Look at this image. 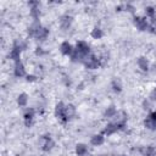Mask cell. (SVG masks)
Here are the masks:
<instances>
[{"label": "cell", "instance_id": "cell-6", "mask_svg": "<svg viewBox=\"0 0 156 156\" xmlns=\"http://www.w3.org/2000/svg\"><path fill=\"white\" fill-rule=\"evenodd\" d=\"M54 145H55V143H54V140L51 139L50 135H43L41 136V149H43V151L48 152V151L52 150Z\"/></svg>", "mask_w": 156, "mask_h": 156}, {"label": "cell", "instance_id": "cell-26", "mask_svg": "<svg viewBox=\"0 0 156 156\" xmlns=\"http://www.w3.org/2000/svg\"><path fill=\"white\" fill-rule=\"evenodd\" d=\"M151 98H152V100H156V88L152 90V93H151Z\"/></svg>", "mask_w": 156, "mask_h": 156}, {"label": "cell", "instance_id": "cell-15", "mask_svg": "<svg viewBox=\"0 0 156 156\" xmlns=\"http://www.w3.org/2000/svg\"><path fill=\"white\" fill-rule=\"evenodd\" d=\"M138 67H139L143 72H146V71L149 69V61H147V58L144 57V56H140V57L138 58Z\"/></svg>", "mask_w": 156, "mask_h": 156}, {"label": "cell", "instance_id": "cell-24", "mask_svg": "<svg viewBox=\"0 0 156 156\" xmlns=\"http://www.w3.org/2000/svg\"><path fill=\"white\" fill-rule=\"evenodd\" d=\"M126 10L129 11V12H134V11H135V7H134L133 5H130V4H127V5H126Z\"/></svg>", "mask_w": 156, "mask_h": 156}, {"label": "cell", "instance_id": "cell-4", "mask_svg": "<svg viewBox=\"0 0 156 156\" xmlns=\"http://www.w3.org/2000/svg\"><path fill=\"white\" fill-rule=\"evenodd\" d=\"M65 107H66V105L63 104V102H57L56 104V106H55V116L62 122V123H67L68 122V119L66 118V116H65Z\"/></svg>", "mask_w": 156, "mask_h": 156}, {"label": "cell", "instance_id": "cell-3", "mask_svg": "<svg viewBox=\"0 0 156 156\" xmlns=\"http://www.w3.org/2000/svg\"><path fill=\"white\" fill-rule=\"evenodd\" d=\"M74 50L77 52H79L80 55H83V56L90 55V45L87 41H84V40H78L77 44H76Z\"/></svg>", "mask_w": 156, "mask_h": 156}, {"label": "cell", "instance_id": "cell-21", "mask_svg": "<svg viewBox=\"0 0 156 156\" xmlns=\"http://www.w3.org/2000/svg\"><path fill=\"white\" fill-rule=\"evenodd\" d=\"M145 15H146L149 18L154 20L155 16H156V9H155L154 6H146V7H145Z\"/></svg>", "mask_w": 156, "mask_h": 156}, {"label": "cell", "instance_id": "cell-22", "mask_svg": "<svg viewBox=\"0 0 156 156\" xmlns=\"http://www.w3.org/2000/svg\"><path fill=\"white\" fill-rule=\"evenodd\" d=\"M111 87H112V89H113V91H117V93H119V91L122 90V85H121V83H119V80H117V79H115V80L112 82V84H111Z\"/></svg>", "mask_w": 156, "mask_h": 156}, {"label": "cell", "instance_id": "cell-13", "mask_svg": "<svg viewBox=\"0 0 156 156\" xmlns=\"http://www.w3.org/2000/svg\"><path fill=\"white\" fill-rule=\"evenodd\" d=\"M33 119H34V111L33 110L26 111V113L23 115V121H24L26 127H30L33 123Z\"/></svg>", "mask_w": 156, "mask_h": 156}, {"label": "cell", "instance_id": "cell-18", "mask_svg": "<svg viewBox=\"0 0 156 156\" xmlns=\"http://www.w3.org/2000/svg\"><path fill=\"white\" fill-rule=\"evenodd\" d=\"M87 152H88V146L85 144H82L80 143V144H77L76 145V154L78 156H85Z\"/></svg>", "mask_w": 156, "mask_h": 156}, {"label": "cell", "instance_id": "cell-11", "mask_svg": "<svg viewBox=\"0 0 156 156\" xmlns=\"http://www.w3.org/2000/svg\"><path fill=\"white\" fill-rule=\"evenodd\" d=\"M60 51H61V54L62 55H66V56H71L72 54H73V51H74V49H73V46L68 43V41H63V43H61V45H60Z\"/></svg>", "mask_w": 156, "mask_h": 156}, {"label": "cell", "instance_id": "cell-1", "mask_svg": "<svg viewBox=\"0 0 156 156\" xmlns=\"http://www.w3.org/2000/svg\"><path fill=\"white\" fill-rule=\"evenodd\" d=\"M28 34L29 37H33L38 40H45L49 35V29L46 27H43L38 21H34V23L28 27Z\"/></svg>", "mask_w": 156, "mask_h": 156}, {"label": "cell", "instance_id": "cell-25", "mask_svg": "<svg viewBox=\"0 0 156 156\" xmlns=\"http://www.w3.org/2000/svg\"><path fill=\"white\" fill-rule=\"evenodd\" d=\"M43 54H44L43 48H37V49H35V55H37V56H40V55H43Z\"/></svg>", "mask_w": 156, "mask_h": 156}, {"label": "cell", "instance_id": "cell-5", "mask_svg": "<svg viewBox=\"0 0 156 156\" xmlns=\"http://www.w3.org/2000/svg\"><path fill=\"white\" fill-rule=\"evenodd\" d=\"M144 126L150 130H156V111L149 113V116L144 119Z\"/></svg>", "mask_w": 156, "mask_h": 156}, {"label": "cell", "instance_id": "cell-19", "mask_svg": "<svg viewBox=\"0 0 156 156\" xmlns=\"http://www.w3.org/2000/svg\"><path fill=\"white\" fill-rule=\"evenodd\" d=\"M90 35H91V38H94V39H101V38L104 37V32H102V29H101L100 27H94V28L91 29Z\"/></svg>", "mask_w": 156, "mask_h": 156}, {"label": "cell", "instance_id": "cell-8", "mask_svg": "<svg viewBox=\"0 0 156 156\" xmlns=\"http://www.w3.org/2000/svg\"><path fill=\"white\" fill-rule=\"evenodd\" d=\"M13 74H15V77H17V78H21V77H24V76H27V74H26V67H24V65H23L21 61H18V62H15Z\"/></svg>", "mask_w": 156, "mask_h": 156}, {"label": "cell", "instance_id": "cell-23", "mask_svg": "<svg viewBox=\"0 0 156 156\" xmlns=\"http://www.w3.org/2000/svg\"><path fill=\"white\" fill-rule=\"evenodd\" d=\"M26 77H27V78H26L27 82H34V80H37V77L33 76V74H27Z\"/></svg>", "mask_w": 156, "mask_h": 156}, {"label": "cell", "instance_id": "cell-20", "mask_svg": "<svg viewBox=\"0 0 156 156\" xmlns=\"http://www.w3.org/2000/svg\"><path fill=\"white\" fill-rule=\"evenodd\" d=\"M117 112H118V111L116 110V107H115L113 105H111V106H108V107L106 108L104 116H105L106 118H113V117L117 115Z\"/></svg>", "mask_w": 156, "mask_h": 156}, {"label": "cell", "instance_id": "cell-14", "mask_svg": "<svg viewBox=\"0 0 156 156\" xmlns=\"http://www.w3.org/2000/svg\"><path fill=\"white\" fill-rule=\"evenodd\" d=\"M104 141H105V138H104L102 134H95V135H93L91 139H90V143H91V145H94V146H100V145L104 144Z\"/></svg>", "mask_w": 156, "mask_h": 156}, {"label": "cell", "instance_id": "cell-16", "mask_svg": "<svg viewBox=\"0 0 156 156\" xmlns=\"http://www.w3.org/2000/svg\"><path fill=\"white\" fill-rule=\"evenodd\" d=\"M74 115H76V107L73 105H71V104L66 105V107H65V116H66V118L71 119Z\"/></svg>", "mask_w": 156, "mask_h": 156}, {"label": "cell", "instance_id": "cell-7", "mask_svg": "<svg viewBox=\"0 0 156 156\" xmlns=\"http://www.w3.org/2000/svg\"><path fill=\"white\" fill-rule=\"evenodd\" d=\"M134 24L139 30H149V26H150L145 17H139V16L134 17Z\"/></svg>", "mask_w": 156, "mask_h": 156}, {"label": "cell", "instance_id": "cell-30", "mask_svg": "<svg viewBox=\"0 0 156 156\" xmlns=\"http://www.w3.org/2000/svg\"><path fill=\"white\" fill-rule=\"evenodd\" d=\"M119 156H127V155H119Z\"/></svg>", "mask_w": 156, "mask_h": 156}, {"label": "cell", "instance_id": "cell-17", "mask_svg": "<svg viewBox=\"0 0 156 156\" xmlns=\"http://www.w3.org/2000/svg\"><path fill=\"white\" fill-rule=\"evenodd\" d=\"M17 104L20 107H24L27 106L28 104V95L26 93H21L18 96H17Z\"/></svg>", "mask_w": 156, "mask_h": 156}, {"label": "cell", "instance_id": "cell-10", "mask_svg": "<svg viewBox=\"0 0 156 156\" xmlns=\"http://www.w3.org/2000/svg\"><path fill=\"white\" fill-rule=\"evenodd\" d=\"M118 130H121V127H119L117 123L111 122V123H108V124L104 128L102 133H104L105 135H112V134H115V133L118 132Z\"/></svg>", "mask_w": 156, "mask_h": 156}, {"label": "cell", "instance_id": "cell-29", "mask_svg": "<svg viewBox=\"0 0 156 156\" xmlns=\"http://www.w3.org/2000/svg\"><path fill=\"white\" fill-rule=\"evenodd\" d=\"M146 156H156V154H151V155H146Z\"/></svg>", "mask_w": 156, "mask_h": 156}, {"label": "cell", "instance_id": "cell-9", "mask_svg": "<svg viewBox=\"0 0 156 156\" xmlns=\"http://www.w3.org/2000/svg\"><path fill=\"white\" fill-rule=\"evenodd\" d=\"M30 6V15L34 18V21H38L40 16V10H39V1H29L28 2Z\"/></svg>", "mask_w": 156, "mask_h": 156}, {"label": "cell", "instance_id": "cell-28", "mask_svg": "<svg viewBox=\"0 0 156 156\" xmlns=\"http://www.w3.org/2000/svg\"><path fill=\"white\" fill-rule=\"evenodd\" d=\"M154 72H155V73H156V63H155V65H154Z\"/></svg>", "mask_w": 156, "mask_h": 156}, {"label": "cell", "instance_id": "cell-27", "mask_svg": "<svg viewBox=\"0 0 156 156\" xmlns=\"http://www.w3.org/2000/svg\"><path fill=\"white\" fill-rule=\"evenodd\" d=\"M144 106H145L144 108H149V102L147 101H144Z\"/></svg>", "mask_w": 156, "mask_h": 156}, {"label": "cell", "instance_id": "cell-2", "mask_svg": "<svg viewBox=\"0 0 156 156\" xmlns=\"http://www.w3.org/2000/svg\"><path fill=\"white\" fill-rule=\"evenodd\" d=\"M84 66L87 68H89V69H95V68H98L100 66V58L98 56L90 54V55L87 56V58L84 61Z\"/></svg>", "mask_w": 156, "mask_h": 156}, {"label": "cell", "instance_id": "cell-12", "mask_svg": "<svg viewBox=\"0 0 156 156\" xmlns=\"http://www.w3.org/2000/svg\"><path fill=\"white\" fill-rule=\"evenodd\" d=\"M72 21H73L72 16H69V15H63V16L60 18V27L66 30V29H68V28L71 27Z\"/></svg>", "mask_w": 156, "mask_h": 156}]
</instances>
